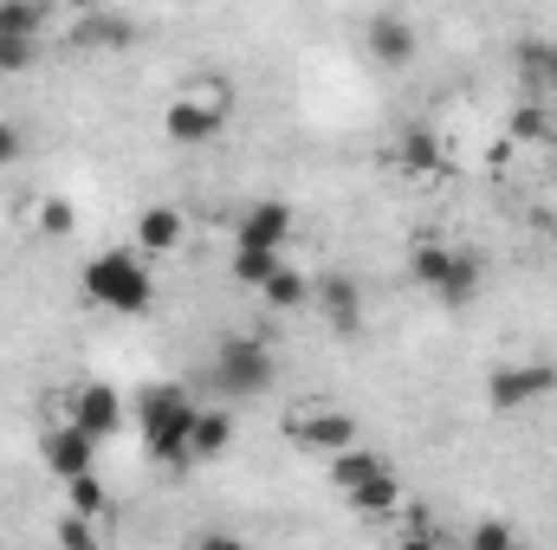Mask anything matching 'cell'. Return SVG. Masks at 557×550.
Returning a JSON list of instances; mask_svg holds the SVG:
<instances>
[{"label":"cell","instance_id":"6da1fadb","mask_svg":"<svg viewBox=\"0 0 557 550\" xmlns=\"http://www.w3.org/2000/svg\"><path fill=\"white\" fill-rule=\"evenodd\" d=\"M195 396L182 389V383H149L137 396V427H143V447H149V460L156 466H169V473H182L195 453H188V440H195Z\"/></svg>","mask_w":557,"mask_h":550},{"label":"cell","instance_id":"7a4b0ae2","mask_svg":"<svg viewBox=\"0 0 557 550\" xmlns=\"http://www.w3.org/2000/svg\"><path fill=\"white\" fill-rule=\"evenodd\" d=\"M78 285H85V298H91L98 311H117V317H143V311L156 304V278L143 266V253H124V247L91 253Z\"/></svg>","mask_w":557,"mask_h":550},{"label":"cell","instance_id":"3957f363","mask_svg":"<svg viewBox=\"0 0 557 550\" xmlns=\"http://www.w3.org/2000/svg\"><path fill=\"white\" fill-rule=\"evenodd\" d=\"M221 402H253L273 389V350L260 337H221L214 343V363H208Z\"/></svg>","mask_w":557,"mask_h":550},{"label":"cell","instance_id":"277c9868","mask_svg":"<svg viewBox=\"0 0 557 550\" xmlns=\"http://www.w3.org/2000/svg\"><path fill=\"white\" fill-rule=\"evenodd\" d=\"M285 434H292V447H305V453H344V447H357V421L344 409H324V402H298V409L285 414Z\"/></svg>","mask_w":557,"mask_h":550},{"label":"cell","instance_id":"5b68a950","mask_svg":"<svg viewBox=\"0 0 557 550\" xmlns=\"http://www.w3.org/2000/svg\"><path fill=\"white\" fill-rule=\"evenodd\" d=\"M552 389H557L552 363H499V370L486 376V409L519 414V409H532V402H545Z\"/></svg>","mask_w":557,"mask_h":550},{"label":"cell","instance_id":"8992f818","mask_svg":"<svg viewBox=\"0 0 557 550\" xmlns=\"http://www.w3.org/2000/svg\"><path fill=\"white\" fill-rule=\"evenodd\" d=\"M227 104H234V91H214V98H175L169 111H162V137L169 142H214L227 130Z\"/></svg>","mask_w":557,"mask_h":550},{"label":"cell","instance_id":"52a82bcc","mask_svg":"<svg viewBox=\"0 0 557 550\" xmlns=\"http://www.w3.org/2000/svg\"><path fill=\"white\" fill-rule=\"evenodd\" d=\"M39 460H46V473H52V479H65V486H72V479H85V473L98 466V440H91V434H78L72 421H59V427L39 440Z\"/></svg>","mask_w":557,"mask_h":550},{"label":"cell","instance_id":"ba28073f","mask_svg":"<svg viewBox=\"0 0 557 550\" xmlns=\"http://www.w3.org/2000/svg\"><path fill=\"white\" fill-rule=\"evenodd\" d=\"M292 240V208L285 201H247L240 221H234V247H253V253H285Z\"/></svg>","mask_w":557,"mask_h":550},{"label":"cell","instance_id":"9c48e42d","mask_svg":"<svg viewBox=\"0 0 557 550\" xmlns=\"http://www.w3.org/2000/svg\"><path fill=\"white\" fill-rule=\"evenodd\" d=\"M78 434H91V440H111L117 427H124V396L111 389V383H85L78 396H72V414H65Z\"/></svg>","mask_w":557,"mask_h":550},{"label":"cell","instance_id":"30bf717a","mask_svg":"<svg viewBox=\"0 0 557 550\" xmlns=\"http://www.w3.org/2000/svg\"><path fill=\"white\" fill-rule=\"evenodd\" d=\"M363 46H370V52H376L389 72H403V65L421 52V46H416V26H409L403 13H376V20L363 26Z\"/></svg>","mask_w":557,"mask_h":550},{"label":"cell","instance_id":"8fae6325","mask_svg":"<svg viewBox=\"0 0 557 550\" xmlns=\"http://www.w3.org/2000/svg\"><path fill=\"white\" fill-rule=\"evenodd\" d=\"M188 240V214L175 201H156L137 214V253H175Z\"/></svg>","mask_w":557,"mask_h":550},{"label":"cell","instance_id":"7c38bea8","mask_svg":"<svg viewBox=\"0 0 557 550\" xmlns=\"http://www.w3.org/2000/svg\"><path fill=\"white\" fill-rule=\"evenodd\" d=\"M311 298L324 304V317H331L337 330H357V324H363V291H357L350 273H324L318 285H311Z\"/></svg>","mask_w":557,"mask_h":550},{"label":"cell","instance_id":"4fadbf2b","mask_svg":"<svg viewBox=\"0 0 557 550\" xmlns=\"http://www.w3.org/2000/svg\"><path fill=\"white\" fill-rule=\"evenodd\" d=\"M131 39H137V20L131 13H85L72 26V46H85V52H124Z\"/></svg>","mask_w":557,"mask_h":550},{"label":"cell","instance_id":"5bb4252c","mask_svg":"<svg viewBox=\"0 0 557 550\" xmlns=\"http://www.w3.org/2000/svg\"><path fill=\"white\" fill-rule=\"evenodd\" d=\"M324 473H331V486H337V492H357V486H370L376 473H389V460H383V453H370V447H344V453H331V460H324Z\"/></svg>","mask_w":557,"mask_h":550},{"label":"cell","instance_id":"9a60e30c","mask_svg":"<svg viewBox=\"0 0 557 550\" xmlns=\"http://www.w3.org/2000/svg\"><path fill=\"white\" fill-rule=\"evenodd\" d=\"M344 505H350L357 518H396V512H403V486H396V466H389V473H376L370 486L344 492Z\"/></svg>","mask_w":557,"mask_h":550},{"label":"cell","instance_id":"2e32d148","mask_svg":"<svg viewBox=\"0 0 557 550\" xmlns=\"http://www.w3.org/2000/svg\"><path fill=\"white\" fill-rule=\"evenodd\" d=\"M454 260H460V247H441V240H416V247H409V273H416V285L434 291V298H441V285L454 278Z\"/></svg>","mask_w":557,"mask_h":550},{"label":"cell","instance_id":"e0dca14e","mask_svg":"<svg viewBox=\"0 0 557 550\" xmlns=\"http://www.w3.org/2000/svg\"><path fill=\"white\" fill-rule=\"evenodd\" d=\"M234 434H240V421L227 409H201L195 414V440H188V453L195 460H221L227 447H234Z\"/></svg>","mask_w":557,"mask_h":550},{"label":"cell","instance_id":"ac0fdd59","mask_svg":"<svg viewBox=\"0 0 557 550\" xmlns=\"http://www.w3.org/2000/svg\"><path fill=\"white\" fill-rule=\"evenodd\" d=\"M46 26H52V13L39 0H0V39H33L39 46Z\"/></svg>","mask_w":557,"mask_h":550},{"label":"cell","instance_id":"d6986e66","mask_svg":"<svg viewBox=\"0 0 557 550\" xmlns=\"http://www.w3.org/2000/svg\"><path fill=\"white\" fill-rule=\"evenodd\" d=\"M519 72L539 85V98L557 91V39H525V46H519Z\"/></svg>","mask_w":557,"mask_h":550},{"label":"cell","instance_id":"ffe728a7","mask_svg":"<svg viewBox=\"0 0 557 550\" xmlns=\"http://www.w3.org/2000/svg\"><path fill=\"white\" fill-rule=\"evenodd\" d=\"M260 298H267L273 311H305V304H311V278L292 273V266H278V273L260 285Z\"/></svg>","mask_w":557,"mask_h":550},{"label":"cell","instance_id":"44dd1931","mask_svg":"<svg viewBox=\"0 0 557 550\" xmlns=\"http://www.w3.org/2000/svg\"><path fill=\"white\" fill-rule=\"evenodd\" d=\"M512 142H557V111L545 98H532V104L512 111Z\"/></svg>","mask_w":557,"mask_h":550},{"label":"cell","instance_id":"7402d4cb","mask_svg":"<svg viewBox=\"0 0 557 550\" xmlns=\"http://www.w3.org/2000/svg\"><path fill=\"white\" fill-rule=\"evenodd\" d=\"M396 162H403L409 175H441V168H447L441 142L428 137V130H409V137H403V149H396Z\"/></svg>","mask_w":557,"mask_h":550},{"label":"cell","instance_id":"603a6c76","mask_svg":"<svg viewBox=\"0 0 557 550\" xmlns=\"http://www.w3.org/2000/svg\"><path fill=\"white\" fill-rule=\"evenodd\" d=\"M480 260H473V253H460V260H454V278H447V285H441V298H434V304H447V311H460V304H473V291H480Z\"/></svg>","mask_w":557,"mask_h":550},{"label":"cell","instance_id":"cb8c5ba5","mask_svg":"<svg viewBox=\"0 0 557 550\" xmlns=\"http://www.w3.org/2000/svg\"><path fill=\"white\" fill-rule=\"evenodd\" d=\"M65 499H72L65 512H78V518H91V525H98V518L111 512V492L98 486V473H85V479H72V486H65Z\"/></svg>","mask_w":557,"mask_h":550},{"label":"cell","instance_id":"d4e9b609","mask_svg":"<svg viewBox=\"0 0 557 550\" xmlns=\"http://www.w3.org/2000/svg\"><path fill=\"white\" fill-rule=\"evenodd\" d=\"M227 266H234V278H240V285H253V291H260V285L285 266V260H278V253H253V247H234V260H227Z\"/></svg>","mask_w":557,"mask_h":550},{"label":"cell","instance_id":"484cf974","mask_svg":"<svg viewBox=\"0 0 557 550\" xmlns=\"http://www.w3.org/2000/svg\"><path fill=\"white\" fill-rule=\"evenodd\" d=\"M467 550H525V545H519L512 518H480V525L467 532Z\"/></svg>","mask_w":557,"mask_h":550},{"label":"cell","instance_id":"4316f807","mask_svg":"<svg viewBox=\"0 0 557 550\" xmlns=\"http://www.w3.org/2000/svg\"><path fill=\"white\" fill-rule=\"evenodd\" d=\"M39 227H46L52 240H65V234L78 227V208H72L65 195H46V201H39Z\"/></svg>","mask_w":557,"mask_h":550},{"label":"cell","instance_id":"83f0119b","mask_svg":"<svg viewBox=\"0 0 557 550\" xmlns=\"http://www.w3.org/2000/svg\"><path fill=\"white\" fill-rule=\"evenodd\" d=\"M52 538H59V550H98V525H91V518H78V512H65Z\"/></svg>","mask_w":557,"mask_h":550},{"label":"cell","instance_id":"f1b7e54d","mask_svg":"<svg viewBox=\"0 0 557 550\" xmlns=\"http://www.w3.org/2000/svg\"><path fill=\"white\" fill-rule=\"evenodd\" d=\"M33 59H39L33 39H0V72H7V78H13V72H33Z\"/></svg>","mask_w":557,"mask_h":550},{"label":"cell","instance_id":"f546056e","mask_svg":"<svg viewBox=\"0 0 557 550\" xmlns=\"http://www.w3.org/2000/svg\"><path fill=\"white\" fill-rule=\"evenodd\" d=\"M188 550H253V545H247V538H234V532H201Z\"/></svg>","mask_w":557,"mask_h":550},{"label":"cell","instance_id":"4dcf8cb0","mask_svg":"<svg viewBox=\"0 0 557 550\" xmlns=\"http://www.w3.org/2000/svg\"><path fill=\"white\" fill-rule=\"evenodd\" d=\"M20 149H26V137H20V130H13V124H7V117H0V168H7V162H13V155H20Z\"/></svg>","mask_w":557,"mask_h":550},{"label":"cell","instance_id":"1f68e13d","mask_svg":"<svg viewBox=\"0 0 557 550\" xmlns=\"http://www.w3.org/2000/svg\"><path fill=\"white\" fill-rule=\"evenodd\" d=\"M396 550H441V538H434V532H409Z\"/></svg>","mask_w":557,"mask_h":550}]
</instances>
